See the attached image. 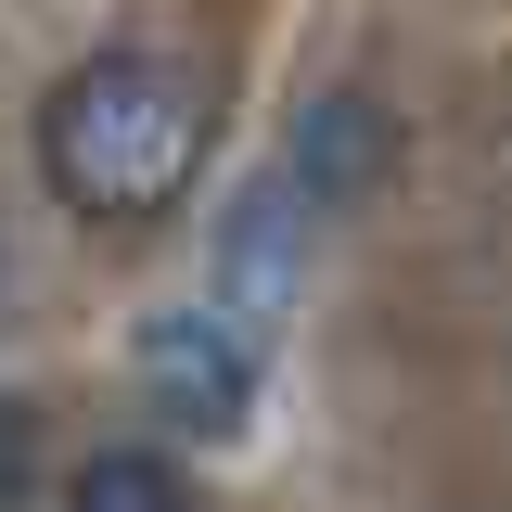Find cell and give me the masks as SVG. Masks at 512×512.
Masks as SVG:
<instances>
[{
	"instance_id": "1",
	"label": "cell",
	"mask_w": 512,
	"mask_h": 512,
	"mask_svg": "<svg viewBox=\"0 0 512 512\" xmlns=\"http://www.w3.org/2000/svg\"><path fill=\"white\" fill-rule=\"evenodd\" d=\"M205 141H218V77L192 52L116 39V52L52 77V103H39V180L90 231H154L205 180Z\"/></svg>"
},
{
	"instance_id": "2",
	"label": "cell",
	"mask_w": 512,
	"mask_h": 512,
	"mask_svg": "<svg viewBox=\"0 0 512 512\" xmlns=\"http://www.w3.org/2000/svg\"><path fill=\"white\" fill-rule=\"evenodd\" d=\"M256 372H269V346L244 320H218V308H154L141 320V397L192 448H231L256 423Z\"/></svg>"
},
{
	"instance_id": "3",
	"label": "cell",
	"mask_w": 512,
	"mask_h": 512,
	"mask_svg": "<svg viewBox=\"0 0 512 512\" xmlns=\"http://www.w3.org/2000/svg\"><path fill=\"white\" fill-rule=\"evenodd\" d=\"M308 244H320V218L295 205V180H282V167H256V180L231 192V218H218V269H205V308H218V320H244L256 346H269V320L308 295Z\"/></svg>"
},
{
	"instance_id": "4",
	"label": "cell",
	"mask_w": 512,
	"mask_h": 512,
	"mask_svg": "<svg viewBox=\"0 0 512 512\" xmlns=\"http://www.w3.org/2000/svg\"><path fill=\"white\" fill-rule=\"evenodd\" d=\"M282 180H295L308 218H346L359 192L397 180V103L384 90H320L308 116H295V141H282Z\"/></svg>"
},
{
	"instance_id": "5",
	"label": "cell",
	"mask_w": 512,
	"mask_h": 512,
	"mask_svg": "<svg viewBox=\"0 0 512 512\" xmlns=\"http://www.w3.org/2000/svg\"><path fill=\"white\" fill-rule=\"evenodd\" d=\"M64 512H192V487L167 448H90L64 474Z\"/></svg>"
},
{
	"instance_id": "6",
	"label": "cell",
	"mask_w": 512,
	"mask_h": 512,
	"mask_svg": "<svg viewBox=\"0 0 512 512\" xmlns=\"http://www.w3.org/2000/svg\"><path fill=\"white\" fill-rule=\"evenodd\" d=\"M26 474H39V397H0V512L26 500Z\"/></svg>"
},
{
	"instance_id": "7",
	"label": "cell",
	"mask_w": 512,
	"mask_h": 512,
	"mask_svg": "<svg viewBox=\"0 0 512 512\" xmlns=\"http://www.w3.org/2000/svg\"><path fill=\"white\" fill-rule=\"evenodd\" d=\"M0 282H13V256H0Z\"/></svg>"
}]
</instances>
